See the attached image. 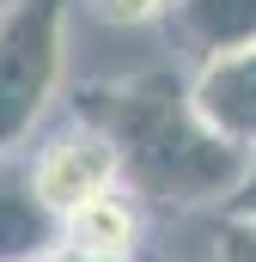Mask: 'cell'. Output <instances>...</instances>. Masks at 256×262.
<instances>
[{
  "mask_svg": "<svg viewBox=\"0 0 256 262\" xmlns=\"http://www.w3.org/2000/svg\"><path fill=\"white\" fill-rule=\"evenodd\" d=\"M73 116L110 134V146L122 159V183L146 207H171V213L226 207V195L244 177V159H250L201 122L189 98V73H171V67L86 85L73 98Z\"/></svg>",
  "mask_w": 256,
  "mask_h": 262,
  "instance_id": "obj_1",
  "label": "cell"
},
{
  "mask_svg": "<svg viewBox=\"0 0 256 262\" xmlns=\"http://www.w3.org/2000/svg\"><path fill=\"white\" fill-rule=\"evenodd\" d=\"M67 73V0H6L0 12V152H18Z\"/></svg>",
  "mask_w": 256,
  "mask_h": 262,
  "instance_id": "obj_2",
  "label": "cell"
},
{
  "mask_svg": "<svg viewBox=\"0 0 256 262\" xmlns=\"http://www.w3.org/2000/svg\"><path fill=\"white\" fill-rule=\"evenodd\" d=\"M31 152V177H37V195L49 201L55 213H73L79 201L104 195L122 183V159L110 146V134L92 128L86 116H73L67 128H55L49 140L25 146Z\"/></svg>",
  "mask_w": 256,
  "mask_h": 262,
  "instance_id": "obj_3",
  "label": "cell"
},
{
  "mask_svg": "<svg viewBox=\"0 0 256 262\" xmlns=\"http://www.w3.org/2000/svg\"><path fill=\"white\" fill-rule=\"evenodd\" d=\"M189 98L220 140H232L238 152H256V43L195 61L189 67Z\"/></svg>",
  "mask_w": 256,
  "mask_h": 262,
  "instance_id": "obj_4",
  "label": "cell"
},
{
  "mask_svg": "<svg viewBox=\"0 0 256 262\" xmlns=\"http://www.w3.org/2000/svg\"><path fill=\"white\" fill-rule=\"evenodd\" d=\"M61 244V213L37 195L31 152H0V262H43Z\"/></svg>",
  "mask_w": 256,
  "mask_h": 262,
  "instance_id": "obj_5",
  "label": "cell"
},
{
  "mask_svg": "<svg viewBox=\"0 0 256 262\" xmlns=\"http://www.w3.org/2000/svg\"><path fill=\"white\" fill-rule=\"evenodd\" d=\"M140 238H146V213L140 195L116 183L104 195L79 201L73 213H61V244L73 250H98V256H140Z\"/></svg>",
  "mask_w": 256,
  "mask_h": 262,
  "instance_id": "obj_6",
  "label": "cell"
},
{
  "mask_svg": "<svg viewBox=\"0 0 256 262\" xmlns=\"http://www.w3.org/2000/svg\"><path fill=\"white\" fill-rule=\"evenodd\" d=\"M165 18H171L189 67L207 61V55L250 49L256 43V0H171Z\"/></svg>",
  "mask_w": 256,
  "mask_h": 262,
  "instance_id": "obj_7",
  "label": "cell"
},
{
  "mask_svg": "<svg viewBox=\"0 0 256 262\" xmlns=\"http://www.w3.org/2000/svg\"><path fill=\"white\" fill-rule=\"evenodd\" d=\"M214 262H256V220L220 213V226H214Z\"/></svg>",
  "mask_w": 256,
  "mask_h": 262,
  "instance_id": "obj_8",
  "label": "cell"
},
{
  "mask_svg": "<svg viewBox=\"0 0 256 262\" xmlns=\"http://www.w3.org/2000/svg\"><path fill=\"white\" fill-rule=\"evenodd\" d=\"M92 6H98V18H110V25H153V18H165L171 0H92Z\"/></svg>",
  "mask_w": 256,
  "mask_h": 262,
  "instance_id": "obj_9",
  "label": "cell"
},
{
  "mask_svg": "<svg viewBox=\"0 0 256 262\" xmlns=\"http://www.w3.org/2000/svg\"><path fill=\"white\" fill-rule=\"evenodd\" d=\"M220 213H238V220H256V152L244 159V177H238V189L226 195Z\"/></svg>",
  "mask_w": 256,
  "mask_h": 262,
  "instance_id": "obj_10",
  "label": "cell"
},
{
  "mask_svg": "<svg viewBox=\"0 0 256 262\" xmlns=\"http://www.w3.org/2000/svg\"><path fill=\"white\" fill-rule=\"evenodd\" d=\"M43 262H140V256H98V250H73V244H55Z\"/></svg>",
  "mask_w": 256,
  "mask_h": 262,
  "instance_id": "obj_11",
  "label": "cell"
}]
</instances>
